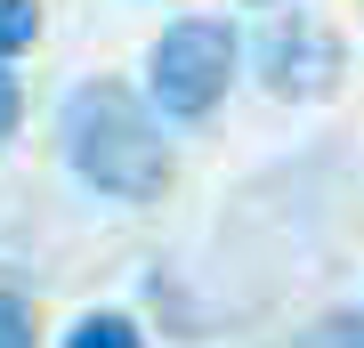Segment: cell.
<instances>
[{"instance_id":"6da1fadb","label":"cell","mask_w":364,"mask_h":348,"mask_svg":"<svg viewBox=\"0 0 364 348\" xmlns=\"http://www.w3.org/2000/svg\"><path fill=\"white\" fill-rule=\"evenodd\" d=\"M57 138H65L73 179H90L97 194H114V203H154L170 186V138H162L154 105H138V90L114 81V73L81 81L65 97Z\"/></svg>"},{"instance_id":"7a4b0ae2","label":"cell","mask_w":364,"mask_h":348,"mask_svg":"<svg viewBox=\"0 0 364 348\" xmlns=\"http://www.w3.org/2000/svg\"><path fill=\"white\" fill-rule=\"evenodd\" d=\"M227 81H235V25L227 16H178L146 57V97H154V114H178V122H203L227 97Z\"/></svg>"},{"instance_id":"3957f363","label":"cell","mask_w":364,"mask_h":348,"mask_svg":"<svg viewBox=\"0 0 364 348\" xmlns=\"http://www.w3.org/2000/svg\"><path fill=\"white\" fill-rule=\"evenodd\" d=\"M340 65H348V49H340V33L316 25V16H284V25L259 33V81L275 97H324L340 81Z\"/></svg>"},{"instance_id":"277c9868","label":"cell","mask_w":364,"mask_h":348,"mask_svg":"<svg viewBox=\"0 0 364 348\" xmlns=\"http://www.w3.org/2000/svg\"><path fill=\"white\" fill-rule=\"evenodd\" d=\"M65 348H146V340H138V324H130V316L97 308V316H81L73 332H65Z\"/></svg>"},{"instance_id":"5b68a950","label":"cell","mask_w":364,"mask_h":348,"mask_svg":"<svg viewBox=\"0 0 364 348\" xmlns=\"http://www.w3.org/2000/svg\"><path fill=\"white\" fill-rule=\"evenodd\" d=\"M33 33H41V0H0V65L25 57Z\"/></svg>"},{"instance_id":"8992f818","label":"cell","mask_w":364,"mask_h":348,"mask_svg":"<svg viewBox=\"0 0 364 348\" xmlns=\"http://www.w3.org/2000/svg\"><path fill=\"white\" fill-rule=\"evenodd\" d=\"M299 348H364V316H324V324H308Z\"/></svg>"},{"instance_id":"52a82bcc","label":"cell","mask_w":364,"mask_h":348,"mask_svg":"<svg viewBox=\"0 0 364 348\" xmlns=\"http://www.w3.org/2000/svg\"><path fill=\"white\" fill-rule=\"evenodd\" d=\"M0 348H33V300L0 292Z\"/></svg>"},{"instance_id":"ba28073f","label":"cell","mask_w":364,"mask_h":348,"mask_svg":"<svg viewBox=\"0 0 364 348\" xmlns=\"http://www.w3.org/2000/svg\"><path fill=\"white\" fill-rule=\"evenodd\" d=\"M16 122H25V90H16V73L0 65V146L16 138Z\"/></svg>"}]
</instances>
